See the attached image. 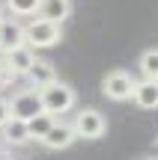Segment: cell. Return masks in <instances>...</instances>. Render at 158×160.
<instances>
[{"instance_id":"cell-4","label":"cell","mask_w":158,"mask_h":160,"mask_svg":"<svg viewBox=\"0 0 158 160\" xmlns=\"http://www.w3.org/2000/svg\"><path fill=\"white\" fill-rule=\"evenodd\" d=\"M42 98H39V89H18L9 101V116L18 122H33L36 116H42Z\"/></svg>"},{"instance_id":"cell-12","label":"cell","mask_w":158,"mask_h":160,"mask_svg":"<svg viewBox=\"0 0 158 160\" xmlns=\"http://www.w3.org/2000/svg\"><path fill=\"white\" fill-rule=\"evenodd\" d=\"M24 77H27L30 89H45L48 83L57 80V71H54V65L48 62V59H39V57H36V62L30 65V71H27Z\"/></svg>"},{"instance_id":"cell-11","label":"cell","mask_w":158,"mask_h":160,"mask_svg":"<svg viewBox=\"0 0 158 160\" xmlns=\"http://www.w3.org/2000/svg\"><path fill=\"white\" fill-rule=\"evenodd\" d=\"M0 139H3V148H21V145L33 142L30 139V131H27V122H18V119H9L3 128H0Z\"/></svg>"},{"instance_id":"cell-13","label":"cell","mask_w":158,"mask_h":160,"mask_svg":"<svg viewBox=\"0 0 158 160\" xmlns=\"http://www.w3.org/2000/svg\"><path fill=\"white\" fill-rule=\"evenodd\" d=\"M137 71H140L143 80H158V48H149V51L140 53V59H137Z\"/></svg>"},{"instance_id":"cell-9","label":"cell","mask_w":158,"mask_h":160,"mask_svg":"<svg viewBox=\"0 0 158 160\" xmlns=\"http://www.w3.org/2000/svg\"><path fill=\"white\" fill-rule=\"evenodd\" d=\"M69 15H72V0H42L39 12H36V18H42L48 24H57V27H63V21Z\"/></svg>"},{"instance_id":"cell-2","label":"cell","mask_w":158,"mask_h":160,"mask_svg":"<svg viewBox=\"0 0 158 160\" xmlns=\"http://www.w3.org/2000/svg\"><path fill=\"white\" fill-rule=\"evenodd\" d=\"M63 42V27L57 24H48L42 18H30L24 24V45L30 51H42V48H54Z\"/></svg>"},{"instance_id":"cell-5","label":"cell","mask_w":158,"mask_h":160,"mask_svg":"<svg viewBox=\"0 0 158 160\" xmlns=\"http://www.w3.org/2000/svg\"><path fill=\"white\" fill-rule=\"evenodd\" d=\"M131 89H134V77L123 68H113L101 77V95L107 101H117V104L131 101Z\"/></svg>"},{"instance_id":"cell-3","label":"cell","mask_w":158,"mask_h":160,"mask_svg":"<svg viewBox=\"0 0 158 160\" xmlns=\"http://www.w3.org/2000/svg\"><path fill=\"white\" fill-rule=\"evenodd\" d=\"M69 125H72V131H75V139H101L107 133V119H105V113L95 110V107L78 110Z\"/></svg>"},{"instance_id":"cell-8","label":"cell","mask_w":158,"mask_h":160,"mask_svg":"<svg viewBox=\"0 0 158 160\" xmlns=\"http://www.w3.org/2000/svg\"><path fill=\"white\" fill-rule=\"evenodd\" d=\"M21 45H24V24L3 15V21H0V53H9Z\"/></svg>"},{"instance_id":"cell-17","label":"cell","mask_w":158,"mask_h":160,"mask_svg":"<svg viewBox=\"0 0 158 160\" xmlns=\"http://www.w3.org/2000/svg\"><path fill=\"white\" fill-rule=\"evenodd\" d=\"M0 160H12V154H9V148H3V145H0Z\"/></svg>"},{"instance_id":"cell-1","label":"cell","mask_w":158,"mask_h":160,"mask_svg":"<svg viewBox=\"0 0 158 160\" xmlns=\"http://www.w3.org/2000/svg\"><path fill=\"white\" fill-rule=\"evenodd\" d=\"M39 98H42V110H45L48 116H54V119H63V113H69L78 104L75 89H72L69 83H63V80H54L45 89H39Z\"/></svg>"},{"instance_id":"cell-7","label":"cell","mask_w":158,"mask_h":160,"mask_svg":"<svg viewBox=\"0 0 158 160\" xmlns=\"http://www.w3.org/2000/svg\"><path fill=\"white\" fill-rule=\"evenodd\" d=\"M33 62H36V51H30L27 45L15 48V51H9V53H3V68L9 71V74H15V77H24Z\"/></svg>"},{"instance_id":"cell-6","label":"cell","mask_w":158,"mask_h":160,"mask_svg":"<svg viewBox=\"0 0 158 160\" xmlns=\"http://www.w3.org/2000/svg\"><path fill=\"white\" fill-rule=\"evenodd\" d=\"M72 142H75V131H72V125H69V122H63V119L54 122L51 131H48L45 139H42V145H45L48 151H66Z\"/></svg>"},{"instance_id":"cell-18","label":"cell","mask_w":158,"mask_h":160,"mask_svg":"<svg viewBox=\"0 0 158 160\" xmlns=\"http://www.w3.org/2000/svg\"><path fill=\"white\" fill-rule=\"evenodd\" d=\"M140 160H158V157H140Z\"/></svg>"},{"instance_id":"cell-16","label":"cell","mask_w":158,"mask_h":160,"mask_svg":"<svg viewBox=\"0 0 158 160\" xmlns=\"http://www.w3.org/2000/svg\"><path fill=\"white\" fill-rule=\"evenodd\" d=\"M9 119H12V116H9V101H6V98H0V128H3Z\"/></svg>"},{"instance_id":"cell-19","label":"cell","mask_w":158,"mask_h":160,"mask_svg":"<svg viewBox=\"0 0 158 160\" xmlns=\"http://www.w3.org/2000/svg\"><path fill=\"white\" fill-rule=\"evenodd\" d=\"M0 21H3V6H0Z\"/></svg>"},{"instance_id":"cell-14","label":"cell","mask_w":158,"mask_h":160,"mask_svg":"<svg viewBox=\"0 0 158 160\" xmlns=\"http://www.w3.org/2000/svg\"><path fill=\"white\" fill-rule=\"evenodd\" d=\"M54 116H48V113H42V116H36L33 122H27V131H30V139H36V142H42L45 139V133L51 131V125H54Z\"/></svg>"},{"instance_id":"cell-15","label":"cell","mask_w":158,"mask_h":160,"mask_svg":"<svg viewBox=\"0 0 158 160\" xmlns=\"http://www.w3.org/2000/svg\"><path fill=\"white\" fill-rule=\"evenodd\" d=\"M42 0H6V9L18 18H36Z\"/></svg>"},{"instance_id":"cell-10","label":"cell","mask_w":158,"mask_h":160,"mask_svg":"<svg viewBox=\"0 0 158 160\" xmlns=\"http://www.w3.org/2000/svg\"><path fill=\"white\" fill-rule=\"evenodd\" d=\"M131 101L140 110H158V80H134Z\"/></svg>"},{"instance_id":"cell-20","label":"cell","mask_w":158,"mask_h":160,"mask_svg":"<svg viewBox=\"0 0 158 160\" xmlns=\"http://www.w3.org/2000/svg\"><path fill=\"white\" fill-rule=\"evenodd\" d=\"M0 68H3V53H0Z\"/></svg>"}]
</instances>
